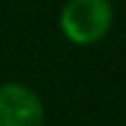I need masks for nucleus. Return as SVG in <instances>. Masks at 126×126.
I'll use <instances>...</instances> for the list:
<instances>
[{"instance_id":"nucleus-1","label":"nucleus","mask_w":126,"mask_h":126,"mask_svg":"<svg viewBox=\"0 0 126 126\" xmlns=\"http://www.w3.org/2000/svg\"><path fill=\"white\" fill-rule=\"evenodd\" d=\"M114 9L110 0H68L61 9V33L79 47H91L110 33Z\"/></svg>"},{"instance_id":"nucleus-2","label":"nucleus","mask_w":126,"mask_h":126,"mask_svg":"<svg viewBox=\"0 0 126 126\" xmlns=\"http://www.w3.org/2000/svg\"><path fill=\"white\" fill-rule=\"evenodd\" d=\"M0 126H45V105L26 84H0Z\"/></svg>"}]
</instances>
